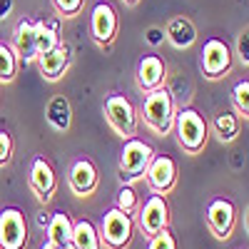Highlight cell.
I'll return each instance as SVG.
<instances>
[{"mask_svg": "<svg viewBox=\"0 0 249 249\" xmlns=\"http://www.w3.org/2000/svg\"><path fill=\"white\" fill-rule=\"evenodd\" d=\"M142 117L157 135H167L175 122V102H172L170 90L157 88L147 92V97L142 102Z\"/></svg>", "mask_w": 249, "mask_h": 249, "instance_id": "obj_1", "label": "cell"}, {"mask_svg": "<svg viewBox=\"0 0 249 249\" xmlns=\"http://www.w3.org/2000/svg\"><path fill=\"white\" fill-rule=\"evenodd\" d=\"M175 130H177V140L179 144L190 152V155H197L204 144H207V122L204 117L192 110V107H182L177 115H175Z\"/></svg>", "mask_w": 249, "mask_h": 249, "instance_id": "obj_2", "label": "cell"}, {"mask_svg": "<svg viewBox=\"0 0 249 249\" xmlns=\"http://www.w3.org/2000/svg\"><path fill=\"white\" fill-rule=\"evenodd\" d=\"M152 157H155V150L144 140H137V137L124 140V147L120 152V177L127 182L140 179L144 170H147V164L152 162Z\"/></svg>", "mask_w": 249, "mask_h": 249, "instance_id": "obj_3", "label": "cell"}, {"mask_svg": "<svg viewBox=\"0 0 249 249\" xmlns=\"http://www.w3.org/2000/svg\"><path fill=\"white\" fill-rule=\"evenodd\" d=\"M105 117L110 127L124 140H130L137 130V110L124 95H110L105 100Z\"/></svg>", "mask_w": 249, "mask_h": 249, "instance_id": "obj_4", "label": "cell"}, {"mask_svg": "<svg viewBox=\"0 0 249 249\" xmlns=\"http://www.w3.org/2000/svg\"><path fill=\"white\" fill-rule=\"evenodd\" d=\"M132 217L120 212L117 207H112L110 212H105L102 217V227H100V239L105 242L110 249H124L132 239Z\"/></svg>", "mask_w": 249, "mask_h": 249, "instance_id": "obj_5", "label": "cell"}, {"mask_svg": "<svg viewBox=\"0 0 249 249\" xmlns=\"http://www.w3.org/2000/svg\"><path fill=\"white\" fill-rule=\"evenodd\" d=\"M28 222L18 207H5L0 212V249H25Z\"/></svg>", "mask_w": 249, "mask_h": 249, "instance_id": "obj_6", "label": "cell"}, {"mask_svg": "<svg viewBox=\"0 0 249 249\" xmlns=\"http://www.w3.org/2000/svg\"><path fill=\"white\" fill-rule=\"evenodd\" d=\"M140 230L152 237L162 230H167V224H170V207H167V199H164L162 195H150L147 199H144L142 204V210H140Z\"/></svg>", "mask_w": 249, "mask_h": 249, "instance_id": "obj_7", "label": "cell"}, {"mask_svg": "<svg viewBox=\"0 0 249 249\" xmlns=\"http://www.w3.org/2000/svg\"><path fill=\"white\" fill-rule=\"evenodd\" d=\"M199 65H202V72L207 77H222L227 70L232 68V50L224 40H207L204 48H202V55H199Z\"/></svg>", "mask_w": 249, "mask_h": 249, "instance_id": "obj_8", "label": "cell"}, {"mask_svg": "<svg viewBox=\"0 0 249 249\" xmlns=\"http://www.w3.org/2000/svg\"><path fill=\"white\" fill-rule=\"evenodd\" d=\"M90 33L97 45H110L117 35V13L110 3H97L90 13Z\"/></svg>", "mask_w": 249, "mask_h": 249, "instance_id": "obj_9", "label": "cell"}, {"mask_svg": "<svg viewBox=\"0 0 249 249\" xmlns=\"http://www.w3.org/2000/svg\"><path fill=\"white\" fill-rule=\"evenodd\" d=\"M144 177H147L150 187L155 190V195H164L175 187V179H177V164L172 157L167 155H155L152 162L147 164L144 170Z\"/></svg>", "mask_w": 249, "mask_h": 249, "instance_id": "obj_10", "label": "cell"}, {"mask_svg": "<svg viewBox=\"0 0 249 249\" xmlns=\"http://www.w3.org/2000/svg\"><path fill=\"white\" fill-rule=\"evenodd\" d=\"M234 219H237V210L230 199H212L210 207H207V224L210 230L214 232V237L219 239H227L234 227Z\"/></svg>", "mask_w": 249, "mask_h": 249, "instance_id": "obj_11", "label": "cell"}, {"mask_svg": "<svg viewBox=\"0 0 249 249\" xmlns=\"http://www.w3.org/2000/svg\"><path fill=\"white\" fill-rule=\"evenodd\" d=\"M13 53L23 62H35L37 60V48H35V23L23 18L15 25L13 33Z\"/></svg>", "mask_w": 249, "mask_h": 249, "instance_id": "obj_12", "label": "cell"}, {"mask_svg": "<svg viewBox=\"0 0 249 249\" xmlns=\"http://www.w3.org/2000/svg\"><path fill=\"white\" fill-rule=\"evenodd\" d=\"M70 190L80 197H85L90 195L95 187H97V170H95V164L90 160H75L72 162V167H70Z\"/></svg>", "mask_w": 249, "mask_h": 249, "instance_id": "obj_13", "label": "cell"}, {"mask_svg": "<svg viewBox=\"0 0 249 249\" xmlns=\"http://www.w3.org/2000/svg\"><path fill=\"white\" fill-rule=\"evenodd\" d=\"M164 82V62L157 55H144L137 65V85L144 92H152L157 88H162Z\"/></svg>", "mask_w": 249, "mask_h": 249, "instance_id": "obj_14", "label": "cell"}, {"mask_svg": "<svg viewBox=\"0 0 249 249\" xmlns=\"http://www.w3.org/2000/svg\"><path fill=\"white\" fill-rule=\"evenodd\" d=\"M30 187L40 199H50L55 192V172L50 167V162L45 157H35L30 167Z\"/></svg>", "mask_w": 249, "mask_h": 249, "instance_id": "obj_15", "label": "cell"}, {"mask_svg": "<svg viewBox=\"0 0 249 249\" xmlns=\"http://www.w3.org/2000/svg\"><path fill=\"white\" fill-rule=\"evenodd\" d=\"M37 65H40V72H43L45 80H60L62 72L70 65V48L60 43L55 50H50L45 55H37Z\"/></svg>", "mask_w": 249, "mask_h": 249, "instance_id": "obj_16", "label": "cell"}, {"mask_svg": "<svg viewBox=\"0 0 249 249\" xmlns=\"http://www.w3.org/2000/svg\"><path fill=\"white\" fill-rule=\"evenodd\" d=\"M164 37H167L177 50H184L197 40V30L187 18H172L167 23V28H164Z\"/></svg>", "mask_w": 249, "mask_h": 249, "instance_id": "obj_17", "label": "cell"}, {"mask_svg": "<svg viewBox=\"0 0 249 249\" xmlns=\"http://www.w3.org/2000/svg\"><path fill=\"white\" fill-rule=\"evenodd\" d=\"M70 244L75 249H102L100 232L95 230V224L88 222V219L72 222V239H70Z\"/></svg>", "mask_w": 249, "mask_h": 249, "instance_id": "obj_18", "label": "cell"}, {"mask_svg": "<svg viewBox=\"0 0 249 249\" xmlns=\"http://www.w3.org/2000/svg\"><path fill=\"white\" fill-rule=\"evenodd\" d=\"M45 117H48V122L53 124L55 130L65 132V130L70 127V122H72V107H70V100H68V97H62V95L53 97V100L48 102Z\"/></svg>", "mask_w": 249, "mask_h": 249, "instance_id": "obj_19", "label": "cell"}, {"mask_svg": "<svg viewBox=\"0 0 249 249\" xmlns=\"http://www.w3.org/2000/svg\"><path fill=\"white\" fill-rule=\"evenodd\" d=\"M72 239V219L68 212H55L48 219V242L57 244V247H65Z\"/></svg>", "mask_w": 249, "mask_h": 249, "instance_id": "obj_20", "label": "cell"}, {"mask_svg": "<svg viewBox=\"0 0 249 249\" xmlns=\"http://www.w3.org/2000/svg\"><path fill=\"white\" fill-rule=\"evenodd\" d=\"M60 45V30L55 23H45V20H37L35 23V48L37 55H45L50 50H55Z\"/></svg>", "mask_w": 249, "mask_h": 249, "instance_id": "obj_21", "label": "cell"}, {"mask_svg": "<svg viewBox=\"0 0 249 249\" xmlns=\"http://www.w3.org/2000/svg\"><path fill=\"white\" fill-rule=\"evenodd\" d=\"M214 130H217V135H219L222 142H232L239 135V120H237V115L230 112V110L219 112L214 117Z\"/></svg>", "mask_w": 249, "mask_h": 249, "instance_id": "obj_22", "label": "cell"}, {"mask_svg": "<svg viewBox=\"0 0 249 249\" xmlns=\"http://www.w3.org/2000/svg\"><path fill=\"white\" fill-rule=\"evenodd\" d=\"M18 72V57L13 48L0 45V82H13Z\"/></svg>", "mask_w": 249, "mask_h": 249, "instance_id": "obj_23", "label": "cell"}, {"mask_svg": "<svg viewBox=\"0 0 249 249\" xmlns=\"http://www.w3.org/2000/svg\"><path fill=\"white\" fill-rule=\"evenodd\" d=\"M232 102H234V107L242 117L249 115V82L247 80H239L234 90H232Z\"/></svg>", "mask_w": 249, "mask_h": 249, "instance_id": "obj_24", "label": "cell"}, {"mask_svg": "<svg viewBox=\"0 0 249 249\" xmlns=\"http://www.w3.org/2000/svg\"><path fill=\"white\" fill-rule=\"evenodd\" d=\"M117 210L124 212V214H132L135 207H137V195L132 192V187H122V190L117 192Z\"/></svg>", "mask_w": 249, "mask_h": 249, "instance_id": "obj_25", "label": "cell"}, {"mask_svg": "<svg viewBox=\"0 0 249 249\" xmlns=\"http://www.w3.org/2000/svg\"><path fill=\"white\" fill-rule=\"evenodd\" d=\"M147 249H177V242H175L170 230H162V232L150 237V247Z\"/></svg>", "mask_w": 249, "mask_h": 249, "instance_id": "obj_26", "label": "cell"}, {"mask_svg": "<svg viewBox=\"0 0 249 249\" xmlns=\"http://www.w3.org/2000/svg\"><path fill=\"white\" fill-rule=\"evenodd\" d=\"M53 3H55L57 13H62L65 18H72V15L80 13V8H82V3H85V0H53Z\"/></svg>", "mask_w": 249, "mask_h": 249, "instance_id": "obj_27", "label": "cell"}, {"mask_svg": "<svg viewBox=\"0 0 249 249\" xmlns=\"http://www.w3.org/2000/svg\"><path fill=\"white\" fill-rule=\"evenodd\" d=\"M13 155V137L0 130V164H5Z\"/></svg>", "mask_w": 249, "mask_h": 249, "instance_id": "obj_28", "label": "cell"}, {"mask_svg": "<svg viewBox=\"0 0 249 249\" xmlns=\"http://www.w3.org/2000/svg\"><path fill=\"white\" fill-rule=\"evenodd\" d=\"M249 35H247V30L239 35V40H237V45H239V55H242V62H244V65H247V62H249Z\"/></svg>", "mask_w": 249, "mask_h": 249, "instance_id": "obj_29", "label": "cell"}, {"mask_svg": "<svg viewBox=\"0 0 249 249\" xmlns=\"http://www.w3.org/2000/svg\"><path fill=\"white\" fill-rule=\"evenodd\" d=\"M144 40H147L150 45H160L162 40H164V30H160V28H150L147 35H144Z\"/></svg>", "mask_w": 249, "mask_h": 249, "instance_id": "obj_30", "label": "cell"}, {"mask_svg": "<svg viewBox=\"0 0 249 249\" xmlns=\"http://www.w3.org/2000/svg\"><path fill=\"white\" fill-rule=\"evenodd\" d=\"M10 8H13V0H0V18H5Z\"/></svg>", "mask_w": 249, "mask_h": 249, "instance_id": "obj_31", "label": "cell"}, {"mask_svg": "<svg viewBox=\"0 0 249 249\" xmlns=\"http://www.w3.org/2000/svg\"><path fill=\"white\" fill-rule=\"evenodd\" d=\"M43 249H60V247H57V244H53V242H45V244H43Z\"/></svg>", "mask_w": 249, "mask_h": 249, "instance_id": "obj_32", "label": "cell"}, {"mask_svg": "<svg viewBox=\"0 0 249 249\" xmlns=\"http://www.w3.org/2000/svg\"><path fill=\"white\" fill-rule=\"evenodd\" d=\"M60 249H75V247L72 244H65V247H60Z\"/></svg>", "mask_w": 249, "mask_h": 249, "instance_id": "obj_33", "label": "cell"}, {"mask_svg": "<svg viewBox=\"0 0 249 249\" xmlns=\"http://www.w3.org/2000/svg\"><path fill=\"white\" fill-rule=\"evenodd\" d=\"M127 3H137V0H127Z\"/></svg>", "mask_w": 249, "mask_h": 249, "instance_id": "obj_34", "label": "cell"}]
</instances>
